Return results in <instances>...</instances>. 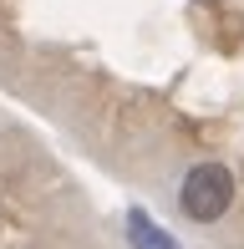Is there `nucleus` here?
I'll list each match as a JSON object with an SVG mask.
<instances>
[{
    "label": "nucleus",
    "instance_id": "obj_1",
    "mask_svg": "<svg viewBox=\"0 0 244 249\" xmlns=\"http://www.w3.org/2000/svg\"><path fill=\"white\" fill-rule=\"evenodd\" d=\"M178 203H183L188 219H198V224L224 219L229 203H234V173H229L224 163H198V168H188Z\"/></svg>",
    "mask_w": 244,
    "mask_h": 249
},
{
    "label": "nucleus",
    "instance_id": "obj_2",
    "mask_svg": "<svg viewBox=\"0 0 244 249\" xmlns=\"http://www.w3.org/2000/svg\"><path fill=\"white\" fill-rule=\"evenodd\" d=\"M127 229H132V249H178V244H173V239H168V234H163L142 209L127 213Z\"/></svg>",
    "mask_w": 244,
    "mask_h": 249
}]
</instances>
